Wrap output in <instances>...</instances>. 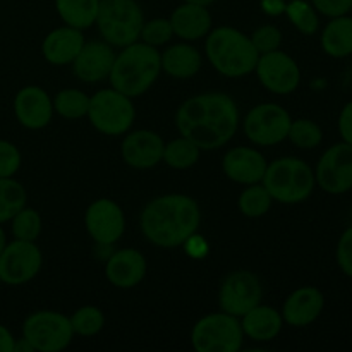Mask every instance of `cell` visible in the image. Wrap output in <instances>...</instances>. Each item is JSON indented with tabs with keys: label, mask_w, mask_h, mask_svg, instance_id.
Masks as SVG:
<instances>
[{
	"label": "cell",
	"mask_w": 352,
	"mask_h": 352,
	"mask_svg": "<svg viewBox=\"0 0 352 352\" xmlns=\"http://www.w3.org/2000/svg\"><path fill=\"white\" fill-rule=\"evenodd\" d=\"M160 72L162 55L158 48L134 41L116 55L109 79L113 89L129 98H138L155 85Z\"/></svg>",
	"instance_id": "3"
},
{
	"label": "cell",
	"mask_w": 352,
	"mask_h": 352,
	"mask_svg": "<svg viewBox=\"0 0 352 352\" xmlns=\"http://www.w3.org/2000/svg\"><path fill=\"white\" fill-rule=\"evenodd\" d=\"M14 346H16V337L6 325L0 323V352H14Z\"/></svg>",
	"instance_id": "42"
},
{
	"label": "cell",
	"mask_w": 352,
	"mask_h": 352,
	"mask_svg": "<svg viewBox=\"0 0 352 352\" xmlns=\"http://www.w3.org/2000/svg\"><path fill=\"white\" fill-rule=\"evenodd\" d=\"M243 340L241 320L223 311L203 316L191 330V344L198 352H237Z\"/></svg>",
	"instance_id": "8"
},
{
	"label": "cell",
	"mask_w": 352,
	"mask_h": 352,
	"mask_svg": "<svg viewBox=\"0 0 352 352\" xmlns=\"http://www.w3.org/2000/svg\"><path fill=\"white\" fill-rule=\"evenodd\" d=\"M337 127H339V134L342 141L352 144V100L342 107L339 113V120H337Z\"/></svg>",
	"instance_id": "41"
},
{
	"label": "cell",
	"mask_w": 352,
	"mask_h": 352,
	"mask_svg": "<svg viewBox=\"0 0 352 352\" xmlns=\"http://www.w3.org/2000/svg\"><path fill=\"white\" fill-rule=\"evenodd\" d=\"M205 54L219 74L234 79L254 72L260 58L251 38L230 26H220L206 34Z\"/></svg>",
	"instance_id": "4"
},
{
	"label": "cell",
	"mask_w": 352,
	"mask_h": 352,
	"mask_svg": "<svg viewBox=\"0 0 352 352\" xmlns=\"http://www.w3.org/2000/svg\"><path fill=\"white\" fill-rule=\"evenodd\" d=\"M184 2H192V3H199V6H212L213 2H215V0H184Z\"/></svg>",
	"instance_id": "46"
},
{
	"label": "cell",
	"mask_w": 352,
	"mask_h": 352,
	"mask_svg": "<svg viewBox=\"0 0 352 352\" xmlns=\"http://www.w3.org/2000/svg\"><path fill=\"white\" fill-rule=\"evenodd\" d=\"M85 43L82 30L65 24V26L55 28L45 36L41 43V54L48 64L60 67V65L72 64Z\"/></svg>",
	"instance_id": "22"
},
{
	"label": "cell",
	"mask_w": 352,
	"mask_h": 352,
	"mask_svg": "<svg viewBox=\"0 0 352 352\" xmlns=\"http://www.w3.org/2000/svg\"><path fill=\"white\" fill-rule=\"evenodd\" d=\"M140 226L143 236L153 246L174 250L196 236L201 226V210L191 196H158L144 206Z\"/></svg>",
	"instance_id": "2"
},
{
	"label": "cell",
	"mask_w": 352,
	"mask_h": 352,
	"mask_svg": "<svg viewBox=\"0 0 352 352\" xmlns=\"http://www.w3.org/2000/svg\"><path fill=\"white\" fill-rule=\"evenodd\" d=\"M95 24L112 47H127L140 40L144 14L136 0H100Z\"/></svg>",
	"instance_id": "6"
},
{
	"label": "cell",
	"mask_w": 352,
	"mask_h": 352,
	"mask_svg": "<svg viewBox=\"0 0 352 352\" xmlns=\"http://www.w3.org/2000/svg\"><path fill=\"white\" fill-rule=\"evenodd\" d=\"M323 309H325L323 292L313 285H305L287 296L280 313L284 323L294 329H305L320 318Z\"/></svg>",
	"instance_id": "18"
},
{
	"label": "cell",
	"mask_w": 352,
	"mask_h": 352,
	"mask_svg": "<svg viewBox=\"0 0 352 352\" xmlns=\"http://www.w3.org/2000/svg\"><path fill=\"white\" fill-rule=\"evenodd\" d=\"M98 133L105 136H122L129 133L136 119L133 98L117 89H100L89 96V109L86 116Z\"/></svg>",
	"instance_id": "7"
},
{
	"label": "cell",
	"mask_w": 352,
	"mask_h": 352,
	"mask_svg": "<svg viewBox=\"0 0 352 352\" xmlns=\"http://www.w3.org/2000/svg\"><path fill=\"white\" fill-rule=\"evenodd\" d=\"M285 0H261V9L268 16H280L285 12Z\"/></svg>",
	"instance_id": "43"
},
{
	"label": "cell",
	"mask_w": 352,
	"mask_h": 352,
	"mask_svg": "<svg viewBox=\"0 0 352 352\" xmlns=\"http://www.w3.org/2000/svg\"><path fill=\"white\" fill-rule=\"evenodd\" d=\"M309 2L313 3L316 12L329 17V19L346 16L352 10V0H309Z\"/></svg>",
	"instance_id": "40"
},
{
	"label": "cell",
	"mask_w": 352,
	"mask_h": 352,
	"mask_svg": "<svg viewBox=\"0 0 352 352\" xmlns=\"http://www.w3.org/2000/svg\"><path fill=\"white\" fill-rule=\"evenodd\" d=\"M148 263L143 253L134 248H124L109 256L105 265V277L113 287L133 289L146 277Z\"/></svg>",
	"instance_id": "21"
},
{
	"label": "cell",
	"mask_w": 352,
	"mask_h": 352,
	"mask_svg": "<svg viewBox=\"0 0 352 352\" xmlns=\"http://www.w3.org/2000/svg\"><path fill=\"white\" fill-rule=\"evenodd\" d=\"M23 337L38 352H60L72 342V330L69 316L52 309L34 311L24 320Z\"/></svg>",
	"instance_id": "9"
},
{
	"label": "cell",
	"mask_w": 352,
	"mask_h": 352,
	"mask_svg": "<svg viewBox=\"0 0 352 352\" xmlns=\"http://www.w3.org/2000/svg\"><path fill=\"white\" fill-rule=\"evenodd\" d=\"M41 217L34 208H21L10 220V230L14 239L21 241H36L41 234Z\"/></svg>",
	"instance_id": "35"
},
{
	"label": "cell",
	"mask_w": 352,
	"mask_h": 352,
	"mask_svg": "<svg viewBox=\"0 0 352 352\" xmlns=\"http://www.w3.org/2000/svg\"><path fill=\"white\" fill-rule=\"evenodd\" d=\"M336 260L340 272L346 277L352 278V226L347 227L339 237V243L336 248Z\"/></svg>",
	"instance_id": "39"
},
{
	"label": "cell",
	"mask_w": 352,
	"mask_h": 352,
	"mask_svg": "<svg viewBox=\"0 0 352 352\" xmlns=\"http://www.w3.org/2000/svg\"><path fill=\"white\" fill-rule=\"evenodd\" d=\"M250 38L251 43H253V47L256 48L260 55L278 50L282 45V33L274 24H265V26L256 28Z\"/></svg>",
	"instance_id": "37"
},
{
	"label": "cell",
	"mask_w": 352,
	"mask_h": 352,
	"mask_svg": "<svg viewBox=\"0 0 352 352\" xmlns=\"http://www.w3.org/2000/svg\"><path fill=\"white\" fill-rule=\"evenodd\" d=\"M287 140L301 150H313L323 141V129L311 119H296L289 127Z\"/></svg>",
	"instance_id": "33"
},
{
	"label": "cell",
	"mask_w": 352,
	"mask_h": 352,
	"mask_svg": "<svg viewBox=\"0 0 352 352\" xmlns=\"http://www.w3.org/2000/svg\"><path fill=\"white\" fill-rule=\"evenodd\" d=\"M263 298L260 278L250 270H236L223 278L219 291L220 311L241 318Z\"/></svg>",
	"instance_id": "13"
},
{
	"label": "cell",
	"mask_w": 352,
	"mask_h": 352,
	"mask_svg": "<svg viewBox=\"0 0 352 352\" xmlns=\"http://www.w3.org/2000/svg\"><path fill=\"white\" fill-rule=\"evenodd\" d=\"M54 100L40 86H24L14 98V116L17 122L31 131L47 127L54 117Z\"/></svg>",
	"instance_id": "16"
},
{
	"label": "cell",
	"mask_w": 352,
	"mask_h": 352,
	"mask_svg": "<svg viewBox=\"0 0 352 352\" xmlns=\"http://www.w3.org/2000/svg\"><path fill=\"white\" fill-rule=\"evenodd\" d=\"M113 60H116V54L112 50V45L107 41H89L82 45L81 52L71 65L79 81L93 85V82H100L109 78Z\"/></svg>",
	"instance_id": "19"
},
{
	"label": "cell",
	"mask_w": 352,
	"mask_h": 352,
	"mask_svg": "<svg viewBox=\"0 0 352 352\" xmlns=\"http://www.w3.org/2000/svg\"><path fill=\"white\" fill-rule=\"evenodd\" d=\"M261 184L274 201L282 205H299L315 191V170L301 158L282 157L267 165Z\"/></svg>",
	"instance_id": "5"
},
{
	"label": "cell",
	"mask_w": 352,
	"mask_h": 352,
	"mask_svg": "<svg viewBox=\"0 0 352 352\" xmlns=\"http://www.w3.org/2000/svg\"><path fill=\"white\" fill-rule=\"evenodd\" d=\"M28 192L24 186L14 177L0 179V223H7L26 206Z\"/></svg>",
	"instance_id": "29"
},
{
	"label": "cell",
	"mask_w": 352,
	"mask_h": 352,
	"mask_svg": "<svg viewBox=\"0 0 352 352\" xmlns=\"http://www.w3.org/2000/svg\"><path fill=\"white\" fill-rule=\"evenodd\" d=\"M272 203H274L272 196L268 195L265 186L258 182V184H250L241 192L237 199V208L248 219H260L270 212Z\"/></svg>",
	"instance_id": "30"
},
{
	"label": "cell",
	"mask_w": 352,
	"mask_h": 352,
	"mask_svg": "<svg viewBox=\"0 0 352 352\" xmlns=\"http://www.w3.org/2000/svg\"><path fill=\"white\" fill-rule=\"evenodd\" d=\"M239 320L244 336L254 342H272L284 327L282 313L261 302Z\"/></svg>",
	"instance_id": "24"
},
{
	"label": "cell",
	"mask_w": 352,
	"mask_h": 352,
	"mask_svg": "<svg viewBox=\"0 0 352 352\" xmlns=\"http://www.w3.org/2000/svg\"><path fill=\"white\" fill-rule=\"evenodd\" d=\"M199 155H201V150L191 140L181 136L177 140H172L170 143H165L162 162L175 170H186L198 164Z\"/></svg>",
	"instance_id": "28"
},
{
	"label": "cell",
	"mask_w": 352,
	"mask_h": 352,
	"mask_svg": "<svg viewBox=\"0 0 352 352\" xmlns=\"http://www.w3.org/2000/svg\"><path fill=\"white\" fill-rule=\"evenodd\" d=\"M285 16L299 33L311 36L320 28V14L308 0H291L285 3Z\"/></svg>",
	"instance_id": "32"
},
{
	"label": "cell",
	"mask_w": 352,
	"mask_h": 352,
	"mask_svg": "<svg viewBox=\"0 0 352 352\" xmlns=\"http://www.w3.org/2000/svg\"><path fill=\"white\" fill-rule=\"evenodd\" d=\"M267 160L256 148L236 146L230 148L222 160V170L227 179L237 184H258L267 170Z\"/></svg>",
	"instance_id": "20"
},
{
	"label": "cell",
	"mask_w": 352,
	"mask_h": 352,
	"mask_svg": "<svg viewBox=\"0 0 352 352\" xmlns=\"http://www.w3.org/2000/svg\"><path fill=\"white\" fill-rule=\"evenodd\" d=\"M165 141L155 131L140 129L126 134L120 144L122 160L129 167L138 170H146L158 165L164 158Z\"/></svg>",
	"instance_id": "17"
},
{
	"label": "cell",
	"mask_w": 352,
	"mask_h": 352,
	"mask_svg": "<svg viewBox=\"0 0 352 352\" xmlns=\"http://www.w3.org/2000/svg\"><path fill=\"white\" fill-rule=\"evenodd\" d=\"M100 0H55L58 17L67 26L88 30L95 24Z\"/></svg>",
	"instance_id": "27"
},
{
	"label": "cell",
	"mask_w": 352,
	"mask_h": 352,
	"mask_svg": "<svg viewBox=\"0 0 352 352\" xmlns=\"http://www.w3.org/2000/svg\"><path fill=\"white\" fill-rule=\"evenodd\" d=\"M316 186L333 196L352 189V144L340 141L323 151L315 168Z\"/></svg>",
	"instance_id": "12"
},
{
	"label": "cell",
	"mask_w": 352,
	"mask_h": 352,
	"mask_svg": "<svg viewBox=\"0 0 352 352\" xmlns=\"http://www.w3.org/2000/svg\"><path fill=\"white\" fill-rule=\"evenodd\" d=\"M69 320H71L74 336L81 337L96 336L105 327V315L96 306H81Z\"/></svg>",
	"instance_id": "34"
},
{
	"label": "cell",
	"mask_w": 352,
	"mask_h": 352,
	"mask_svg": "<svg viewBox=\"0 0 352 352\" xmlns=\"http://www.w3.org/2000/svg\"><path fill=\"white\" fill-rule=\"evenodd\" d=\"M21 157L19 148L7 140H0V179L14 177L19 172Z\"/></svg>",
	"instance_id": "38"
},
{
	"label": "cell",
	"mask_w": 352,
	"mask_h": 352,
	"mask_svg": "<svg viewBox=\"0 0 352 352\" xmlns=\"http://www.w3.org/2000/svg\"><path fill=\"white\" fill-rule=\"evenodd\" d=\"M89 96L76 88L60 89L54 98V110L67 120H78L88 116Z\"/></svg>",
	"instance_id": "31"
},
{
	"label": "cell",
	"mask_w": 352,
	"mask_h": 352,
	"mask_svg": "<svg viewBox=\"0 0 352 352\" xmlns=\"http://www.w3.org/2000/svg\"><path fill=\"white\" fill-rule=\"evenodd\" d=\"M162 71L175 79H191L201 69V54L189 43H175L164 50Z\"/></svg>",
	"instance_id": "25"
},
{
	"label": "cell",
	"mask_w": 352,
	"mask_h": 352,
	"mask_svg": "<svg viewBox=\"0 0 352 352\" xmlns=\"http://www.w3.org/2000/svg\"><path fill=\"white\" fill-rule=\"evenodd\" d=\"M175 36L184 41H196L212 31V14L206 6L182 2L168 17Z\"/></svg>",
	"instance_id": "23"
},
{
	"label": "cell",
	"mask_w": 352,
	"mask_h": 352,
	"mask_svg": "<svg viewBox=\"0 0 352 352\" xmlns=\"http://www.w3.org/2000/svg\"><path fill=\"white\" fill-rule=\"evenodd\" d=\"M351 217H352V203H351Z\"/></svg>",
	"instance_id": "47"
},
{
	"label": "cell",
	"mask_w": 352,
	"mask_h": 352,
	"mask_svg": "<svg viewBox=\"0 0 352 352\" xmlns=\"http://www.w3.org/2000/svg\"><path fill=\"white\" fill-rule=\"evenodd\" d=\"M7 246V236H6V230L2 229V223H0V254H2L3 248Z\"/></svg>",
	"instance_id": "45"
},
{
	"label": "cell",
	"mask_w": 352,
	"mask_h": 352,
	"mask_svg": "<svg viewBox=\"0 0 352 352\" xmlns=\"http://www.w3.org/2000/svg\"><path fill=\"white\" fill-rule=\"evenodd\" d=\"M14 352H34V349H33V346H31V344L28 342V340L23 337V339L16 340Z\"/></svg>",
	"instance_id": "44"
},
{
	"label": "cell",
	"mask_w": 352,
	"mask_h": 352,
	"mask_svg": "<svg viewBox=\"0 0 352 352\" xmlns=\"http://www.w3.org/2000/svg\"><path fill=\"white\" fill-rule=\"evenodd\" d=\"M254 72L261 85L275 95H291L301 85L299 64L280 48L260 55Z\"/></svg>",
	"instance_id": "14"
},
{
	"label": "cell",
	"mask_w": 352,
	"mask_h": 352,
	"mask_svg": "<svg viewBox=\"0 0 352 352\" xmlns=\"http://www.w3.org/2000/svg\"><path fill=\"white\" fill-rule=\"evenodd\" d=\"M88 236L100 246H112L126 232V215L119 203L100 198L88 206L85 213Z\"/></svg>",
	"instance_id": "15"
},
{
	"label": "cell",
	"mask_w": 352,
	"mask_h": 352,
	"mask_svg": "<svg viewBox=\"0 0 352 352\" xmlns=\"http://www.w3.org/2000/svg\"><path fill=\"white\" fill-rule=\"evenodd\" d=\"M322 50L332 58H346L352 55V17L349 14L332 17L320 36Z\"/></svg>",
	"instance_id": "26"
},
{
	"label": "cell",
	"mask_w": 352,
	"mask_h": 352,
	"mask_svg": "<svg viewBox=\"0 0 352 352\" xmlns=\"http://www.w3.org/2000/svg\"><path fill=\"white\" fill-rule=\"evenodd\" d=\"M291 113L277 103L253 107L244 117V134L256 146H275L287 140Z\"/></svg>",
	"instance_id": "10"
},
{
	"label": "cell",
	"mask_w": 352,
	"mask_h": 352,
	"mask_svg": "<svg viewBox=\"0 0 352 352\" xmlns=\"http://www.w3.org/2000/svg\"><path fill=\"white\" fill-rule=\"evenodd\" d=\"M172 36H174V31H172L170 21L165 19V17H155V19L144 21L143 28H141L140 40L143 43L158 48L162 45L168 43Z\"/></svg>",
	"instance_id": "36"
},
{
	"label": "cell",
	"mask_w": 352,
	"mask_h": 352,
	"mask_svg": "<svg viewBox=\"0 0 352 352\" xmlns=\"http://www.w3.org/2000/svg\"><path fill=\"white\" fill-rule=\"evenodd\" d=\"M43 254L33 241L14 239L0 254V282L19 287L33 280L41 270Z\"/></svg>",
	"instance_id": "11"
},
{
	"label": "cell",
	"mask_w": 352,
	"mask_h": 352,
	"mask_svg": "<svg viewBox=\"0 0 352 352\" xmlns=\"http://www.w3.org/2000/svg\"><path fill=\"white\" fill-rule=\"evenodd\" d=\"M175 127L199 150L226 146L239 127V109L232 96L210 91L186 100L175 113Z\"/></svg>",
	"instance_id": "1"
}]
</instances>
